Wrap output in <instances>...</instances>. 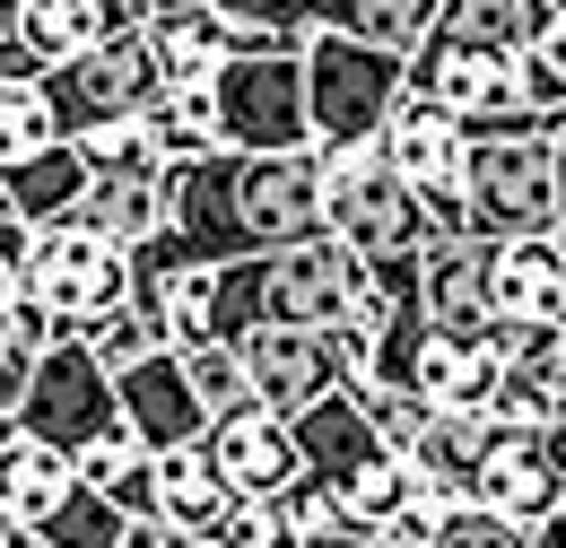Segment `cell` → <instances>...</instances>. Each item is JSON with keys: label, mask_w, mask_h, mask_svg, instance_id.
<instances>
[{"label": "cell", "mask_w": 566, "mask_h": 548, "mask_svg": "<svg viewBox=\"0 0 566 548\" xmlns=\"http://www.w3.org/2000/svg\"><path fill=\"white\" fill-rule=\"evenodd\" d=\"M489 278H496V323L566 331V235H514V244H489Z\"/></svg>", "instance_id": "19"}, {"label": "cell", "mask_w": 566, "mask_h": 548, "mask_svg": "<svg viewBox=\"0 0 566 548\" xmlns=\"http://www.w3.org/2000/svg\"><path fill=\"white\" fill-rule=\"evenodd\" d=\"M114 383H123V426H132L140 453H175V444H201V435H210V410H201V392H192V375H184L175 348L140 357V366L114 375Z\"/></svg>", "instance_id": "12"}, {"label": "cell", "mask_w": 566, "mask_h": 548, "mask_svg": "<svg viewBox=\"0 0 566 548\" xmlns=\"http://www.w3.org/2000/svg\"><path fill=\"white\" fill-rule=\"evenodd\" d=\"M496 383H505V348L496 340H453V331H427L419 366H410V392L427 410H489Z\"/></svg>", "instance_id": "20"}, {"label": "cell", "mask_w": 566, "mask_h": 548, "mask_svg": "<svg viewBox=\"0 0 566 548\" xmlns=\"http://www.w3.org/2000/svg\"><path fill=\"white\" fill-rule=\"evenodd\" d=\"M462 218L480 244H514V235H558V166H549V131L514 123V131H471V166H462Z\"/></svg>", "instance_id": "4"}, {"label": "cell", "mask_w": 566, "mask_h": 548, "mask_svg": "<svg viewBox=\"0 0 566 548\" xmlns=\"http://www.w3.org/2000/svg\"><path fill=\"white\" fill-rule=\"evenodd\" d=\"M157 87H166V70H157L148 27L140 35H114V44H96V53H78V62H62V70H44V96H53V114H62L71 139L140 123L148 105H157Z\"/></svg>", "instance_id": "10"}, {"label": "cell", "mask_w": 566, "mask_h": 548, "mask_svg": "<svg viewBox=\"0 0 566 548\" xmlns=\"http://www.w3.org/2000/svg\"><path fill=\"white\" fill-rule=\"evenodd\" d=\"M71 487H78V462L62 453V444H44V435H27V426L0 444V514H9V523L44 531V523L62 514Z\"/></svg>", "instance_id": "21"}, {"label": "cell", "mask_w": 566, "mask_h": 548, "mask_svg": "<svg viewBox=\"0 0 566 548\" xmlns=\"http://www.w3.org/2000/svg\"><path fill=\"white\" fill-rule=\"evenodd\" d=\"M541 444H549V462H558V471H566V401H558V418L541 426Z\"/></svg>", "instance_id": "39"}, {"label": "cell", "mask_w": 566, "mask_h": 548, "mask_svg": "<svg viewBox=\"0 0 566 548\" xmlns=\"http://www.w3.org/2000/svg\"><path fill=\"white\" fill-rule=\"evenodd\" d=\"M0 183H9V209H18L27 226H62V218H78L87 183H96V166H87V148H78V139H53L44 157L9 166Z\"/></svg>", "instance_id": "25"}, {"label": "cell", "mask_w": 566, "mask_h": 548, "mask_svg": "<svg viewBox=\"0 0 566 548\" xmlns=\"http://www.w3.org/2000/svg\"><path fill=\"white\" fill-rule=\"evenodd\" d=\"M323 157V209H332V235L349 244L357 262L392 271V262H419L427 253V192L401 183V166L357 139V148H314Z\"/></svg>", "instance_id": "3"}, {"label": "cell", "mask_w": 566, "mask_h": 548, "mask_svg": "<svg viewBox=\"0 0 566 548\" xmlns=\"http://www.w3.org/2000/svg\"><path fill=\"white\" fill-rule=\"evenodd\" d=\"M78 340L96 348L114 375H132L140 357H157V348H166V331H157V314H148V305H114V314H105L96 331H78Z\"/></svg>", "instance_id": "33"}, {"label": "cell", "mask_w": 566, "mask_h": 548, "mask_svg": "<svg viewBox=\"0 0 566 548\" xmlns=\"http://www.w3.org/2000/svg\"><path fill=\"white\" fill-rule=\"evenodd\" d=\"M27 540V523H9V514H0V548H18Z\"/></svg>", "instance_id": "41"}, {"label": "cell", "mask_w": 566, "mask_h": 548, "mask_svg": "<svg viewBox=\"0 0 566 548\" xmlns=\"http://www.w3.org/2000/svg\"><path fill=\"white\" fill-rule=\"evenodd\" d=\"M549 9H566V0H549Z\"/></svg>", "instance_id": "45"}, {"label": "cell", "mask_w": 566, "mask_h": 548, "mask_svg": "<svg viewBox=\"0 0 566 548\" xmlns=\"http://www.w3.org/2000/svg\"><path fill=\"white\" fill-rule=\"evenodd\" d=\"M244 348V375H253V401L271 418L314 410L323 392H340V357H332V331H253Z\"/></svg>", "instance_id": "13"}, {"label": "cell", "mask_w": 566, "mask_h": 548, "mask_svg": "<svg viewBox=\"0 0 566 548\" xmlns=\"http://www.w3.org/2000/svg\"><path fill=\"white\" fill-rule=\"evenodd\" d=\"M18 548H53V540H44V531H27V540H18Z\"/></svg>", "instance_id": "44"}, {"label": "cell", "mask_w": 566, "mask_h": 548, "mask_svg": "<svg viewBox=\"0 0 566 548\" xmlns=\"http://www.w3.org/2000/svg\"><path fill=\"white\" fill-rule=\"evenodd\" d=\"M210 87H218V131H227V148H253V157L314 148V87H305V53H287V44L235 53Z\"/></svg>", "instance_id": "8"}, {"label": "cell", "mask_w": 566, "mask_h": 548, "mask_svg": "<svg viewBox=\"0 0 566 548\" xmlns=\"http://www.w3.org/2000/svg\"><path fill=\"white\" fill-rule=\"evenodd\" d=\"M287 426H296V444H305V479L332 487V496H340L357 471H375V462L392 453V444L375 435V418H366V401H357V392H323L314 410H296Z\"/></svg>", "instance_id": "18"}, {"label": "cell", "mask_w": 566, "mask_h": 548, "mask_svg": "<svg viewBox=\"0 0 566 548\" xmlns=\"http://www.w3.org/2000/svg\"><path fill=\"white\" fill-rule=\"evenodd\" d=\"M0 348H9V340H0Z\"/></svg>", "instance_id": "47"}, {"label": "cell", "mask_w": 566, "mask_h": 548, "mask_svg": "<svg viewBox=\"0 0 566 548\" xmlns=\"http://www.w3.org/2000/svg\"><path fill=\"white\" fill-rule=\"evenodd\" d=\"M558 235H566V226H558Z\"/></svg>", "instance_id": "46"}, {"label": "cell", "mask_w": 566, "mask_h": 548, "mask_svg": "<svg viewBox=\"0 0 566 548\" xmlns=\"http://www.w3.org/2000/svg\"><path fill=\"white\" fill-rule=\"evenodd\" d=\"M148 18H175V9H210V0H140Z\"/></svg>", "instance_id": "40"}, {"label": "cell", "mask_w": 566, "mask_h": 548, "mask_svg": "<svg viewBox=\"0 0 566 548\" xmlns=\"http://www.w3.org/2000/svg\"><path fill=\"white\" fill-rule=\"evenodd\" d=\"M471 505H489V514H505V523L541 531V523H558V514H566V471L549 462V444H541V435H505V426H496Z\"/></svg>", "instance_id": "15"}, {"label": "cell", "mask_w": 566, "mask_h": 548, "mask_svg": "<svg viewBox=\"0 0 566 548\" xmlns=\"http://www.w3.org/2000/svg\"><path fill=\"white\" fill-rule=\"evenodd\" d=\"M166 226L184 235L192 262H253V253H280L305 235H332V209H323V157L314 148H287V157H253V148H218L166 175Z\"/></svg>", "instance_id": "1"}, {"label": "cell", "mask_w": 566, "mask_h": 548, "mask_svg": "<svg viewBox=\"0 0 566 548\" xmlns=\"http://www.w3.org/2000/svg\"><path fill=\"white\" fill-rule=\"evenodd\" d=\"M296 18H305V35L332 27V35H366L384 53H419L444 18V0H296Z\"/></svg>", "instance_id": "24"}, {"label": "cell", "mask_w": 566, "mask_h": 548, "mask_svg": "<svg viewBox=\"0 0 566 548\" xmlns=\"http://www.w3.org/2000/svg\"><path fill=\"white\" fill-rule=\"evenodd\" d=\"M357 401H366V418H375V435H384L392 453H419V435L436 426V410H427V401L410 392V383H366Z\"/></svg>", "instance_id": "34"}, {"label": "cell", "mask_w": 566, "mask_h": 548, "mask_svg": "<svg viewBox=\"0 0 566 548\" xmlns=\"http://www.w3.org/2000/svg\"><path fill=\"white\" fill-rule=\"evenodd\" d=\"M140 131L157 139V157L166 166H192V157H218L227 131H218V87H157V105L140 114Z\"/></svg>", "instance_id": "27"}, {"label": "cell", "mask_w": 566, "mask_h": 548, "mask_svg": "<svg viewBox=\"0 0 566 548\" xmlns=\"http://www.w3.org/2000/svg\"><path fill=\"white\" fill-rule=\"evenodd\" d=\"M392 166H401V183H419L427 201L436 192H462V166H471V123L462 114H444L436 96H401L392 105V123H384V139H375Z\"/></svg>", "instance_id": "11"}, {"label": "cell", "mask_w": 566, "mask_h": 548, "mask_svg": "<svg viewBox=\"0 0 566 548\" xmlns=\"http://www.w3.org/2000/svg\"><path fill=\"white\" fill-rule=\"evenodd\" d=\"M175 357H184V375H192V392H201L210 418L253 410V375H244V348L235 340H201V348H175Z\"/></svg>", "instance_id": "31"}, {"label": "cell", "mask_w": 566, "mask_h": 548, "mask_svg": "<svg viewBox=\"0 0 566 548\" xmlns=\"http://www.w3.org/2000/svg\"><path fill=\"white\" fill-rule=\"evenodd\" d=\"M314 548H401V540H384V531H323Z\"/></svg>", "instance_id": "38"}, {"label": "cell", "mask_w": 566, "mask_h": 548, "mask_svg": "<svg viewBox=\"0 0 566 548\" xmlns=\"http://www.w3.org/2000/svg\"><path fill=\"white\" fill-rule=\"evenodd\" d=\"M18 296H35L62 331H96L114 305H132V253L114 244V235H96V226H35V253H27V271H18Z\"/></svg>", "instance_id": "6"}, {"label": "cell", "mask_w": 566, "mask_h": 548, "mask_svg": "<svg viewBox=\"0 0 566 548\" xmlns=\"http://www.w3.org/2000/svg\"><path fill=\"white\" fill-rule=\"evenodd\" d=\"M78 148H87V166H96V175H175V166L157 157V139H148L140 123H114V131H87Z\"/></svg>", "instance_id": "35"}, {"label": "cell", "mask_w": 566, "mask_h": 548, "mask_svg": "<svg viewBox=\"0 0 566 548\" xmlns=\"http://www.w3.org/2000/svg\"><path fill=\"white\" fill-rule=\"evenodd\" d=\"M210 453H218V471H227L235 496H280V487L305 479V444H296V426L271 418L262 401L235 410V418H210Z\"/></svg>", "instance_id": "16"}, {"label": "cell", "mask_w": 566, "mask_h": 548, "mask_svg": "<svg viewBox=\"0 0 566 548\" xmlns=\"http://www.w3.org/2000/svg\"><path fill=\"white\" fill-rule=\"evenodd\" d=\"M123 531H132V514H123L105 487H87V479H78L71 496H62V514L44 523L53 548H123Z\"/></svg>", "instance_id": "32"}, {"label": "cell", "mask_w": 566, "mask_h": 548, "mask_svg": "<svg viewBox=\"0 0 566 548\" xmlns=\"http://www.w3.org/2000/svg\"><path fill=\"white\" fill-rule=\"evenodd\" d=\"M166 548H218V540H192V531H175V540H166Z\"/></svg>", "instance_id": "42"}, {"label": "cell", "mask_w": 566, "mask_h": 548, "mask_svg": "<svg viewBox=\"0 0 566 548\" xmlns=\"http://www.w3.org/2000/svg\"><path fill=\"white\" fill-rule=\"evenodd\" d=\"M140 27H148L140 0H18V35H27L35 70H62L114 35H140Z\"/></svg>", "instance_id": "17"}, {"label": "cell", "mask_w": 566, "mask_h": 548, "mask_svg": "<svg viewBox=\"0 0 566 548\" xmlns=\"http://www.w3.org/2000/svg\"><path fill=\"white\" fill-rule=\"evenodd\" d=\"M489 444H496V418H489V410H436V426H427L419 453H410V471L427 479V496H444V505H471Z\"/></svg>", "instance_id": "22"}, {"label": "cell", "mask_w": 566, "mask_h": 548, "mask_svg": "<svg viewBox=\"0 0 566 548\" xmlns=\"http://www.w3.org/2000/svg\"><path fill=\"white\" fill-rule=\"evenodd\" d=\"M78 479L105 487L132 523H148V514H157V453H140V444H132V426H114L105 444H87V453H78Z\"/></svg>", "instance_id": "29"}, {"label": "cell", "mask_w": 566, "mask_h": 548, "mask_svg": "<svg viewBox=\"0 0 566 548\" xmlns=\"http://www.w3.org/2000/svg\"><path fill=\"white\" fill-rule=\"evenodd\" d=\"M175 540V523H157V514H148V523H132V531H123V548H166Z\"/></svg>", "instance_id": "37"}, {"label": "cell", "mask_w": 566, "mask_h": 548, "mask_svg": "<svg viewBox=\"0 0 566 548\" xmlns=\"http://www.w3.org/2000/svg\"><path fill=\"white\" fill-rule=\"evenodd\" d=\"M53 139H71V131H62L44 78H0V175L27 166V157H44Z\"/></svg>", "instance_id": "30"}, {"label": "cell", "mask_w": 566, "mask_h": 548, "mask_svg": "<svg viewBox=\"0 0 566 548\" xmlns=\"http://www.w3.org/2000/svg\"><path fill=\"white\" fill-rule=\"evenodd\" d=\"M78 226H96L123 253H140L148 235H166V175H96L87 201H78Z\"/></svg>", "instance_id": "26"}, {"label": "cell", "mask_w": 566, "mask_h": 548, "mask_svg": "<svg viewBox=\"0 0 566 548\" xmlns=\"http://www.w3.org/2000/svg\"><path fill=\"white\" fill-rule=\"evenodd\" d=\"M227 505H235V487H227V471H218L210 435H201V444H175V453H157V523H175V531L210 540Z\"/></svg>", "instance_id": "23"}, {"label": "cell", "mask_w": 566, "mask_h": 548, "mask_svg": "<svg viewBox=\"0 0 566 548\" xmlns=\"http://www.w3.org/2000/svg\"><path fill=\"white\" fill-rule=\"evenodd\" d=\"M9 435H18V418H9V410H0V444H9Z\"/></svg>", "instance_id": "43"}, {"label": "cell", "mask_w": 566, "mask_h": 548, "mask_svg": "<svg viewBox=\"0 0 566 548\" xmlns=\"http://www.w3.org/2000/svg\"><path fill=\"white\" fill-rule=\"evenodd\" d=\"M305 87H314V148L384 139L392 105L410 96V53H384L366 35H305Z\"/></svg>", "instance_id": "5"}, {"label": "cell", "mask_w": 566, "mask_h": 548, "mask_svg": "<svg viewBox=\"0 0 566 548\" xmlns=\"http://www.w3.org/2000/svg\"><path fill=\"white\" fill-rule=\"evenodd\" d=\"M549 27V0H444L436 35H462V44H496V53H532Z\"/></svg>", "instance_id": "28"}, {"label": "cell", "mask_w": 566, "mask_h": 548, "mask_svg": "<svg viewBox=\"0 0 566 548\" xmlns=\"http://www.w3.org/2000/svg\"><path fill=\"white\" fill-rule=\"evenodd\" d=\"M541 131H549V166H558V201H566V105L541 123Z\"/></svg>", "instance_id": "36"}, {"label": "cell", "mask_w": 566, "mask_h": 548, "mask_svg": "<svg viewBox=\"0 0 566 548\" xmlns=\"http://www.w3.org/2000/svg\"><path fill=\"white\" fill-rule=\"evenodd\" d=\"M357 271H366V262H357L340 235H305V244H280V253L227 262V271H218V340L332 331V323H349Z\"/></svg>", "instance_id": "2"}, {"label": "cell", "mask_w": 566, "mask_h": 548, "mask_svg": "<svg viewBox=\"0 0 566 548\" xmlns=\"http://www.w3.org/2000/svg\"><path fill=\"white\" fill-rule=\"evenodd\" d=\"M18 426L44 435V444H62L78 462L87 444H105V435L123 426V383H114V366L78 340V331L53 340L44 366H35V383H27V401H18Z\"/></svg>", "instance_id": "9"}, {"label": "cell", "mask_w": 566, "mask_h": 548, "mask_svg": "<svg viewBox=\"0 0 566 548\" xmlns=\"http://www.w3.org/2000/svg\"><path fill=\"white\" fill-rule=\"evenodd\" d=\"M419 305L436 331L453 340H496V278H489V244L462 235V244H427L419 253Z\"/></svg>", "instance_id": "14"}, {"label": "cell", "mask_w": 566, "mask_h": 548, "mask_svg": "<svg viewBox=\"0 0 566 548\" xmlns=\"http://www.w3.org/2000/svg\"><path fill=\"white\" fill-rule=\"evenodd\" d=\"M410 87L436 96L444 114H462L471 131H514V123H549L541 114V87L523 53H496V44H462V35H427L410 53Z\"/></svg>", "instance_id": "7"}]
</instances>
